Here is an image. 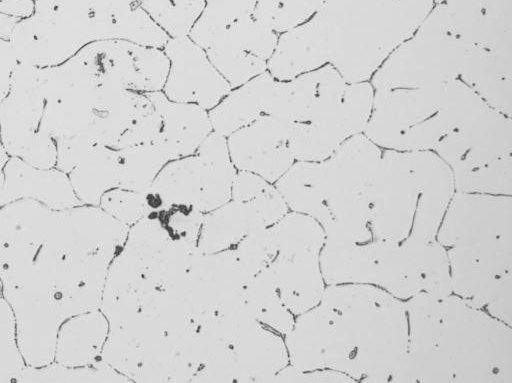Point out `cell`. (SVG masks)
<instances>
[{
	"mask_svg": "<svg viewBox=\"0 0 512 383\" xmlns=\"http://www.w3.org/2000/svg\"><path fill=\"white\" fill-rule=\"evenodd\" d=\"M277 39L252 16L227 27L205 51L233 89L267 71Z\"/></svg>",
	"mask_w": 512,
	"mask_h": 383,
	"instance_id": "obj_19",
	"label": "cell"
},
{
	"mask_svg": "<svg viewBox=\"0 0 512 383\" xmlns=\"http://www.w3.org/2000/svg\"><path fill=\"white\" fill-rule=\"evenodd\" d=\"M320 265L327 285H373L402 301L421 293L435 298L452 294L446 250L436 239L402 244L375 238L324 242Z\"/></svg>",
	"mask_w": 512,
	"mask_h": 383,
	"instance_id": "obj_8",
	"label": "cell"
},
{
	"mask_svg": "<svg viewBox=\"0 0 512 383\" xmlns=\"http://www.w3.org/2000/svg\"><path fill=\"white\" fill-rule=\"evenodd\" d=\"M248 280L234 248L209 254L196 252L180 285L172 292L186 299L199 323L239 297Z\"/></svg>",
	"mask_w": 512,
	"mask_h": 383,
	"instance_id": "obj_20",
	"label": "cell"
},
{
	"mask_svg": "<svg viewBox=\"0 0 512 383\" xmlns=\"http://www.w3.org/2000/svg\"><path fill=\"white\" fill-rule=\"evenodd\" d=\"M381 154L361 133L323 160L295 161L274 185L289 211L320 224L324 241L363 242L371 238L367 190Z\"/></svg>",
	"mask_w": 512,
	"mask_h": 383,
	"instance_id": "obj_6",
	"label": "cell"
},
{
	"mask_svg": "<svg viewBox=\"0 0 512 383\" xmlns=\"http://www.w3.org/2000/svg\"><path fill=\"white\" fill-rule=\"evenodd\" d=\"M122 250L141 264L157 289L171 291L182 281L197 245L171 233L153 211L129 227Z\"/></svg>",
	"mask_w": 512,
	"mask_h": 383,
	"instance_id": "obj_17",
	"label": "cell"
},
{
	"mask_svg": "<svg viewBox=\"0 0 512 383\" xmlns=\"http://www.w3.org/2000/svg\"><path fill=\"white\" fill-rule=\"evenodd\" d=\"M33 8V0H0V13L18 19L29 16Z\"/></svg>",
	"mask_w": 512,
	"mask_h": 383,
	"instance_id": "obj_49",
	"label": "cell"
},
{
	"mask_svg": "<svg viewBox=\"0 0 512 383\" xmlns=\"http://www.w3.org/2000/svg\"><path fill=\"white\" fill-rule=\"evenodd\" d=\"M21 383H124L131 382L102 359L85 366H65L51 362L40 367L26 366L17 378Z\"/></svg>",
	"mask_w": 512,
	"mask_h": 383,
	"instance_id": "obj_37",
	"label": "cell"
},
{
	"mask_svg": "<svg viewBox=\"0 0 512 383\" xmlns=\"http://www.w3.org/2000/svg\"><path fill=\"white\" fill-rule=\"evenodd\" d=\"M374 88L370 81L349 83L340 102L324 117L291 123L289 146L295 161H320L349 138L364 132Z\"/></svg>",
	"mask_w": 512,
	"mask_h": 383,
	"instance_id": "obj_14",
	"label": "cell"
},
{
	"mask_svg": "<svg viewBox=\"0 0 512 383\" xmlns=\"http://www.w3.org/2000/svg\"><path fill=\"white\" fill-rule=\"evenodd\" d=\"M117 239L100 207L53 210L32 199L0 207V288L27 366L54 360L61 324L98 310Z\"/></svg>",
	"mask_w": 512,
	"mask_h": 383,
	"instance_id": "obj_1",
	"label": "cell"
},
{
	"mask_svg": "<svg viewBox=\"0 0 512 383\" xmlns=\"http://www.w3.org/2000/svg\"><path fill=\"white\" fill-rule=\"evenodd\" d=\"M230 346L247 383L270 382L289 364L284 337L258 321L240 332Z\"/></svg>",
	"mask_w": 512,
	"mask_h": 383,
	"instance_id": "obj_29",
	"label": "cell"
},
{
	"mask_svg": "<svg viewBox=\"0 0 512 383\" xmlns=\"http://www.w3.org/2000/svg\"><path fill=\"white\" fill-rule=\"evenodd\" d=\"M163 51L169 70L162 92L169 100L194 103L209 111L232 89L205 49L188 35L170 37Z\"/></svg>",
	"mask_w": 512,
	"mask_h": 383,
	"instance_id": "obj_18",
	"label": "cell"
},
{
	"mask_svg": "<svg viewBox=\"0 0 512 383\" xmlns=\"http://www.w3.org/2000/svg\"><path fill=\"white\" fill-rule=\"evenodd\" d=\"M19 199H32L53 210L83 205L67 173L56 167L39 168L19 158L9 157L4 167L0 206Z\"/></svg>",
	"mask_w": 512,
	"mask_h": 383,
	"instance_id": "obj_24",
	"label": "cell"
},
{
	"mask_svg": "<svg viewBox=\"0 0 512 383\" xmlns=\"http://www.w3.org/2000/svg\"><path fill=\"white\" fill-rule=\"evenodd\" d=\"M349 82L331 65L289 80L275 79L267 115L292 123H309L324 117L342 99Z\"/></svg>",
	"mask_w": 512,
	"mask_h": 383,
	"instance_id": "obj_22",
	"label": "cell"
},
{
	"mask_svg": "<svg viewBox=\"0 0 512 383\" xmlns=\"http://www.w3.org/2000/svg\"><path fill=\"white\" fill-rule=\"evenodd\" d=\"M278 383H353L351 377L332 370V369H314L310 371H301L292 365L278 371L270 380ZM269 382V383H270Z\"/></svg>",
	"mask_w": 512,
	"mask_h": 383,
	"instance_id": "obj_46",
	"label": "cell"
},
{
	"mask_svg": "<svg viewBox=\"0 0 512 383\" xmlns=\"http://www.w3.org/2000/svg\"><path fill=\"white\" fill-rule=\"evenodd\" d=\"M146 96L160 116V132L154 142L170 161L193 155L213 131L208 110L194 103L169 100L162 91Z\"/></svg>",
	"mask_w": 512,
	"mask_h": 383,
	"instance_id": "obj_26",
	"label": "cell"
},
{
	"mask_svg": "<svg viewBox=\"0 0 512 383\" xmlns=\"http://www.w3.org/2000/svg\"><path fill=\"white\" fill-rule=\"evenodd\" d=\"M434 4L477 9L499 16H512V0H433Z\"/></svg>",
	"mask_w": 512,
	"mask_h": 383,
	"instance_id": "obj_48",
	"label": "cell"
},
{
	"mask_svg": "<svg viewBox=\"0 0 512 383\" xmlns=\"http://www.w3.org/2000/svg\"><path fill=\"white\" fill-rule=\"evenodd\" d=\"M401 383H512V326L454 294L404 301Z\"/></svg>",
	"mask_w": 512,
	"mask_h": 383,
	"instance_id": "obj_4",
	"label": "cell"
},
{
	"mask_svg": "<svg viewBox=\"0 0 512 383\" xmlns=\"http://www.w3.org/2000/svg\"><path fill=\"white\" fill-rule=\"evenodd\" d=\"M434 152L452 175L488 166L512 153L511 117L485 104L444 137Z\"/></svg>",
	"mask_w": 512,
	"mask_h": 383,
	"instance_id": "obj_16",
	"label": "cell"
},
{
	"mask_svg": "<svg viewBox=\"0 0 512 383\" xmlns=\"http://www.w3.org/2000/svg\"><path fill=\"white\" fill-rule=\"evenodd\" d=\"M266 228L241 202L230 199L203 214L197 252L209 254L233 249L248 233Z\"/></svg>",
	"mask_w": 512,
	"mask_h": 383,
	"instance_id": "obj_32",
	"label": "cell"
},
{
	"mask_svg": "<svg viewBox=\"0 0 512 383\" xmlns=\"http://www.w3.org/2000/svg\"><path fill=\"white\" fill-rule=\"evenodd\" d=\"M9 159V155L5 151L1 141H0V190L3 184L4 179V167Z\"/></svg>",
	"mask_w": 512,
	"mask_h": 383,
	"instance_id": "obj_51",
	"label": "cell"
},
{
	"mask_svg": "<svg viewBox=\"0 0 512 383\" xmlns=\"http://www.w3.org/2000/svg\"><path fill=\"white\" fill-rule=\"evenodd\" d=\"M291 123L264 115L227 136L229 156L237 171L274 184L295 162L289 146Z\"/></svg>",
	"mask_w": 512,
	"mask_h": 383,
	"instance_id": "obj_21",
	"label": "cell"
},
{
	"mask_svg": "<svg viewBox=\"0 0 512 383\" xmlns=\"http://www.w3.org/2000/svg\"><path fill=\"white\" fill-rule=\"evenodd\" d=\"M325 0H258L253 17L277 34L309 20Z\"/></svg>",
	"mask_w": 512,
	"mask_h": 383,
	"instance_id": "obj_40",
	"label": "cell"
},
{
	"mask_svg": "<svg viewBox=\"0 0 512 383\" xmlns=\"http://www.w3.org/2000/svg\"><path fill=\"white\" fill-rule=\"evenodd\" d=\"M25 367L17 343L13 311L0 293V383L16 382Z\"/></svg>",
	"mask_w": 512,
	"mask_h": 383,
	"instance_id": "obj_43",
	"label": "cell"
},
{
	"mask_svg": "<svg viewBox=\"0 0 512 383\" xmlns=\"http://www.w3.org/2000/svg\"><path fill=\"white\" fill-rule=\"evenodd\" d=\"M234 251L249 279L267 269L278 253L269 227L248 233Z\"/></svg>",
	"mask_w": 512,
	"mask_h": 383,
	"instance_id": "obj_42",
	"label": "cell"
},
{
	"mask_svg": "<svg viewBox=\"0 0 512 383\" xmlns=\"http://www.w3.org/2000/svg\"><path fill=\"white\" fill-rule=\"evenodd\" d=\"M275 78L264 72L235 87L208 111L213 131L227 137L234 131L267 115Z\"/></svg>",
	"mask_w": 512,
	"mask_h": 383,
	"instance_id": "obj_31",
	"label": "cell"
},
{
	"mask_svg": "<svg viewBox=\"0 0 512 383\" xmlns=\"http://www.w3.org/2000/svg\"><path fill=\"white\" fill-rule=\"evenodd\" d=\"M0 293H1V288H0Z\"/></svg>",
	"mask_w": 512,
	"mask_h": 383,
	"instance_id": "obj_52",
	"label": "cell"
},
{
	"mask_svg": "<svg viewBox=\"0 0 512 383\" xmlns=\"http://www.w3.org/2000/svg\"><path fill=\"white\" fill-rule=\"evenodd\" d=\"M321 250L278 252L267 268L283 304L295 317L314 307L327 286L320 265Z\"/></svg>",
	"mask_w": 512,
	"mask_h": 383,
	"instance_id": "obj_25",
	"label": "cell"
},
{
	"mask_svg": "<svg viewBox=\"0 0 512 383\" xmlns=\"http://www.w3.org/2000/svg\"><path fill=\"white\" fill-rule=\"evenodd\" d=\"M99 206L128 227L151 212L146 191L137 192L123 188H114L106 192L101 197Z\"/></svg>",
	"mask_w": 512,
	"mask_h": 383,
	"instance_id": "obj_44",
	"label": "cell"
},
{
	"mask_svg": "<svg viewBox=\"0 0 512 383\" xmlns=\"http://www.w3.org/2000/svg\"><path fill=\"white\" fill-rule=\"evenodd\" d=\"M231 199L244 204L265 227L273 225L289 211L275 185L250 172L237 171Z\"/></svg>",
	"mask_w": 512,
	"mask_h": 383,
	"instance_id": "obj_36",
	"label": "cell"
},
{
	"mask_svg": "<svg viewBox=\"0 0 512 383\" xmlns=\"http://www.w3.org/2000/svg\"><path fill=\"white\" fill-rule=\"evenodd\" d=\"M40 68L19 63L0 101V141L9 157L39 168L56 165V145L44 126Z\"/></svg>",
	"mask_w": 512,
	"mask_h": 383,
	"instance_id": "obj_12",
	"label": "cell"
},
{
	"mask_svg": "<svg viewBox=\"0 0 512 383\" xmlns=\"http://www.w3.org/2000/svg\"><path fill=\"white\" fill-rule=\"evenodd\" d=\"M452 176L455 191L511 196L512 155L483 168Z\"/></svg>",
	"mask_w": 512,
	"mask_h": 383,
	"instance_id": "obj_41",
	"label": "cell"
},
{
	"mask_svg": "<svg viewBox=\"0 0 512 383\" xmlns=\"http://www.w3.org/2000/svg\"><path fill=\"white\" fill-rule=\"evenodd\" d=\"M468 49L459 41L416 30L370 79L374 90L414 88L459 79Z\"/></svg>",
	"mask_w": 512,
	"mask_h": 383,
	"instance_id": "obj_13",
	"label": "cell"
},
{
	"mask_svg": "<svg viewBox=\"0 0 512 383\" xmlns=\"http://www.w3.org/2000/svg\"><path fill=\"white\" fill-rule=\"evenodd\" d=\"M68 177L83 205L99 206L101 197L119 186L117 149L94 146L68 173Z\"/></svg>",
	"mask_w": 512,
	"mask_h": 383,
	"instance_id": "obj_33",
	"label": "cell"
},
{
	"mask_svg": "<svg viewBox=\"0 0 512 383\" xmlns=\"http://www.w3.org/2000/svg\"><path fill=\"white\" fill-rule=\"evenodd\" d=\"M289 364L332 369L363 383H401L408 324L404 301L367 284L327 285L284 336Z\"/></svg>",
	"mask_w": 512,
	"mask_h": 383,
	"instance_id": "obj_2",
	"label": "cell"
},
{
	"mask_svg": "<svg viewBox=\"0 0 512 383\" xmlns=\"http://www.w3.org/2000/svg\"><path fill=\"white\" fill-rule=\"evenodd\" d=\"M33 12L13 27L9 41L20 63L59 65L97 41L86 0H33Z\"/></svg>",
	"mask_w": 512,
	"mask_h": 383,
	"instance_id": "obj_10",
	"label": "cell"
},
{
	"mask_svg": "<svg viewBox=\"0 0 512 383\" xmlns=\"http://www.w3.org/2000/svg\"><path fill=\"white\" fill-rule=\"evenodd\" d=\"M236 173L226 137L212 131L193 155L169 161L149 190L162 208L182 205L206 213L231 199Z\"/></svg>",
	"mask_w": 512,
	"mask_h": 383,
	"instance_id": "obj_11",
	"label": "cell"
},
{
	"mask_svg": "<svg viewBox=\"0 0 512 383\" xmlns=\"http://www.w3.org/2000/svg\"><path fill=\"white\" fill-rule=\"evenodd\" d=\"M433 6V0H325L309 20L278 34L267 71L289 80L331 65L349 83L370 81Z\"/></svg>",
	"mask_w": 512,
	"mask_h": 383,
	"instance_id": "obj_3",
	"label": "cell"
},
{
	"mask_svg": "<svg viewBox=\"0 0 512 383\" xmlns=\"http://www.w3.org/2000/svg\"><path fill=\"white\" fill-rule=\"evenodd\" d=\"M96 28L97 39H116L119 19L138 4L137 0H86Z\"/></svg>",
	"mask_w": 512,
	"mask_h": 383,
	"instance_id": "obj_45",
	"label": "cell"
},
{
	"mask_svg": "<svg viewBox=\"0 0 512 383\" xmlns=\"http://www.w3.org/2000/svg\"><path fill=\"white\" fill-rule=\"evenodd\" d=\"M459 79L485 104L511 117L512 47L469 49Z\"/></svg>",
	"mask_w": 512,
	"mask_h": 383,
	"instance_id": "obj_27",
	"label": "cell"
},
{
	"mask_svg": "<svg viewBox=\"0 0 512 383\" xmlns=\"http://www.w3.org/2000/svg\"><path fill=\"white\" fill-rule=\"evenodd\" d=\"M204 9L188 36L206 49L227 27L252 17L258 0H204Z\"/></svg>",
	"mask_w": 512,
	"mask_h": 383,
	"instance_id": "obj_38",
	"label": "cell"
},
{
	"mask_svg": "<svg viewBox=\"0 0 512 383\" xmlns=\"http://www.w3.org/2000/svg\"><path fill=\"white\" fill-rule=\"evenodd\" d=\"M417 30L453 38L468 50L512 47V16L477 9L434 4Z\"/></svg>",
	"mask_w": 512,
	"mask_h": 383,
	"instance_id": "obj_23",
	"label": "cell"
},
{
	"mask_svg": "<svg viewBox=\"0 0 512 383\" xmlns=\"http://www.w3.org/2000/svg\"><path fill=\"white\" fill-rule=\"evenodd\" d=\"M119 186L144 192L150 188L161 169L170 161L156 143H141L117 149Z\"/></svg>",
	"mask_w": 512,
	"mask_h": 383,
	"instance_id": "obj_35",
	"label": "cell"
},
{
	"mask_svg": "<svg viewBox=\"0 0 512 383\" xmlns=\"http://www.w3.org/2000/svg\"><path fill=\"white\" fill-rule=\"evenodd\" d=\"M157 289L141 264L121 250L108 267L99 310L108 323H115L139 312Z\"/></svg>",
	"mask_w": 512,
	"mask_h": 383,
	"instance_id": "obj_28",
	"label": "cell"
},
{
	"mask_svg": "<svg viewBox=\"0 0 512 383\" xmlns=\"http://www.w3.org/2000/svg\"><path fill=\"white\" fill-rule=\"evenodd\" d=\"M18 20V18L0 13V38L9 39L10 33Z\"/></svg>",
	"mask_w": 512,
	"mask_h": 383,
	"instance_id": "obj_50",
	"label": "cell"
},
{
	"mask_svg": "<svg viewBox=\"0 0 512 383\" xmlns=\"http://www.w3.org/2000/svg\"><path fill=\"white\" fill-rule=\"evenodd\" d=\"M454 193L452 172L434 151L382 150L367 190L371 238L435 240Z\"/></svg>",
	"mask_w": 512,
	"mask_h": 383,
	"instance_id": "obj_7",
	"label": "cell"
},
{
	"mask_svg": "<svg viewBox=\"0 0 512 383\" xmlns=\"http://www.w3.org/2000/svg\"><path fill=\"white\" fill-rule=\"evenodd\" d=\"M242 297L252 316L262 325L282 336L292 328L295 316L283 304L268 269L246 282Z\"/></svg>",
	"mask_w": 512,
	"mask_h": 383,
	"instance_id": "obj_34",
	"label": "cell"
},
{
	"mask_svg": "<svg viewBox=\"0 0 512 383\" xmlns=\"http://www.w3.org/2000/svg\"><path fill=\"white\" fill-rule=\"evenodd\" d=\"M19 63L9 39L0 38V101L10 90L12 75Z\"/></svg>",
	"mask_w": 512,
	"mask_h": 383,
	"instance_id": "obj_47",
	"label": "cell"
},
{
	"mask_svg": "<svg viewBox=\"0 0 512 383\" xmlns=\"http://www.w3.org/2000/svg\"><path fill=\"white\" fill-rule=\"evenodd\" d=\"M436 240L452 294L512 326V198L455 191Z\"/></svg>",
	"mask_w": 512,
	"mask_h": 383,
	"instance_id": "obj_5",
	"label": "cell"
},
{
	"mask_svg": "<svg viewBox=\"0 0 512 383\" xmlns=\"http://www.w3.org/2000/svg\"><path fill=\"white\" fill-rule=\"evenodd\" d=\"M77 53L99 81L141 93L162 91L169 70L163 49L126 40L95 41Z\"/></svg>",
	"mask_w": 512,
	"mask_h": 383,
	"instance_id": "obj_15",
	"label": "cell"
},
{
	"mask_svg": "<svg viewBox=\"0 0 512 383\" xmlns=\"http://www.w3.org/2000/svg\"><path fill=\"white\" fill-rule=\"evenodd\" d=\"M137 2L169 37L187 36L205 6L204 0H137Z\"/></svg>",
	"mask_w": 512,
	"mask_h": 383,
	"instance_id": "obj_39",
	"label": "cell"
},
{
	"mask_svg": "<svg viewBox=\"0 0 512 383\" xmlns=\"http://www.w3.org/2000/svg\"><path fill=\"white\" fill-rule=\"evenodd\" d=\"M109 323L98 309L66 319L55 343L54 362L65 366H85L101 359Z\"/></svg>",
	"mask_w": 512,
	"mask_h": 383,
	"instance_id": "obj_30",
	"label": "cell"
},
{
	"mask_svg": "<svg viewBox=\"0 0 512 383\" xmlns=\"http://www.w3.org/2000/svg\"><path fill=\"white\" fill-rule=\"evenodd\" d=\"M484 105L460 79L374 90L363 133L382 150L434 151L444 137Z\"/></svg>",
	"mask_w": 512,
	"mask_h": 383,
	"instance_id": "obj_9",
	"label": "cell"
}]
</instances>
